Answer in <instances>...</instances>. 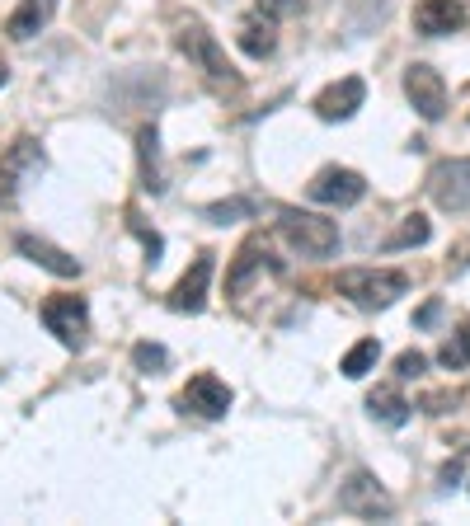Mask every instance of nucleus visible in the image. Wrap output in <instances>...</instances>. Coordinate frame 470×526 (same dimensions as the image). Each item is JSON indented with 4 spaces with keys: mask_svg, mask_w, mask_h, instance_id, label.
Here are the masks:
<instances>
[{
    "mask_svg": "<svg viewBox=\"0 0 470 526\" xmlns=\"http://www.w3.org/2000/svg\"><path fill=\"white\" fill-rule=\"evenodd\" d=\"M339 292L362 310H386L409 292V278L395 268H344L339 273Z\"/></svg>",
    "mask_w": 470,
    "mask_h": 526,
    "instance_id": "f257e3e1",
    "label": "nucleus"
},
{
    "mask_svg": "<svg viewBox=\"0 0 470 526\" xmlns=\"http://www.w3.org/2000/svg\"><path fill=\"white\" fill-rule=\"evenodd\" d=\"M179 52H184L188 62L198 66L207 80H217V85H235V66L226 62V52H221V43H217V33H207V24L203 19H188V24H179Z\"/></svg>",
    "mask_w": 470,
    "mask_h": 526,
    "instance_id": "f03ea898",
    "label": "nucleus"
},
{
    "mask_svg": "<svg viewBox=\"0 0 470 526\" xmlns=\"http://www.w3.org/2000/svg\"><path fill=\"white\" fill-rule=\"evenodd\" d=\"M278 231L282 240L297 249V254H306V259H329L334 249H339V226L325 217H315V212H282L278 217Z\"/></svg>",
    "mask_w": 470,
    "mask_h": 526,
    "instance_id": "7ed1b4c3",
    "label": "nucleus"
},
{
    "mask_svg": "<svg viewBox=\"0 0 470 526\" xmlns=\"http://www.w3.org/2000/svg\"><path fill=\"white\" fill-rule=\"evenodd\" d=\"M43 174V146L33 137H19L10 151L0 155V207H15L19 193Z\"/></svg>",
    "mask_w": 470,
    "mask_h": 526,
    "instance_id": "20e7f679",
    "label": "nucleus"
},
{
    "mask_svg": "<svg viewBox=\"0 0 470 526\" xmlns=\"http://www.w3.org/2000/svg\"><path fill=\"white\" fill-rule=\"evenodd\" d=\"M43 325H47V334H57L62 348L80 353L85 334H90V306H85V296H52V301H43Z\"/></svg>",
    "mask_w": 470,
    "mask_h": 526,
    "instance_id": "39448f33",
    "label": "nucleus"
},
{
    "mask_svg": "<svg viewBox=\"0 0 470 526\" xmlns=\"http://www.w3.org/2000/svg\"><path fill=\"white\" fill-rule=\"evenodd\" d=\"M428 198L442 212H470V155H452L428 170Z\"/></svg>",
    "mask_w": 470,
    "mask_h": 526,
    "instance_id": "423d86ee",
    "label": "nucleus"
},
{
    "mask_svg": "<svg viewBox=\"0 0 470 526\" xmlns=\"http://www.w3.org/2000/svg\"><path fill=\"white\" fill-rule=\"evenodd\" d=\"M339 508L348 512V517H367V522H376V517H391L395 503L391 494L381 489V480H376L372 470H353L344 480V489H339Z\"/></svg>",
    "mask_w": 470,
    "mask_h": 526,
    "instance_id": "0eeeda50",
    "label": "nucleus"
},
{
    "mask_svg": "<svg viewBox=\"0 0 470 526\" xmlns=\"http://www.w3.org/2000/svg\"><path fill=\"white\" fill-rule=\"evenodd\" d=\"M405 94H409V104H414V113H419L423 123H438L442 113H447V85H442V76L433 71V66H423V62L409 66Z\"/></svg>",
    "mask_w": 470,
    "mask_h": 526,
    "instance_id": "6e6552de",
    "label": "nucleus"
},
{
    "mask_svg": "<svg viewBox=\"0 0 470 526\" xmlns=\"http://www.w3.org/2000/svg\"><path fill=\"white\" fill-rule=\"evenodd\" d=\"M231 400L235 395H231V386H226L221 376L198 372L184 386V395H179V409H184V414H198V418H226Z\"/></svg>",
    "mask_w": 470,
    "mask_h": 526,
    "instance_id": "1a4fd4ad",
    "label": "nucleus"
},
{
    "mask_svg": "<svg viewBox=\"0 0 470 526\" xmlns=\"http://www.w3.org/2000/svg\"><path fill=\"white\" fill-rule=\"evenodd\" d=\"M311 198L325 202V207H353V202L367 198V179L358 170H344V165H325L311 179Z\"/></svg>",
    "mask_w": 470,
    "mask_h": 526,
    "instance_id": "9d476101",
    "label": "nucleus"
},
{
    "mask_svg": "<svg viewBox=\"0 0 470 526\" xmlns=\"http://www.w3.org/2000/svg\"><path fill=\"white\" fill-rule=\"evenodd\" d=\"M362 99H367V85H362V76H344L334 80V85H325V90L315 94V118L320 123H344V118H353V113L362 109Z\"/></svg>",
    "mask_w": 470,
    "mask_h": 526,
    "instance_id": "9b49d317",
    "label": "nucleus"
},
{
    "mask_svg": "<svg viewBox=\"0 0 470 526\" xmlns=\"http://www.w3.org/2000/svg\"><path fill=\"white\" fill-rule=\"evenodd\" d=\"M207 282H212V254H198L193 268H188L184 278L170 287V296H165L174 315H198V310L207 306Z\"/></svg>",
    "mask_w": 470,
    "mask_h": 526,
    "instance_id": "f8f14e48",
    "label": "nucleus"
},
{
    "mask_svg": "<svg viewBox=\"0 0 470 526\" xmlns=\"http://www.w3.org/2000/svg\"><path fill=\"white\" fill-rule=\"evenodd\" d=\"M466 24V0H419L414 5V29L423 38H447Z\"/></svg>",
    "mask_w": 470,
    "mask_h": 526,
    "instance_id": "ddd939ff",
    "label": "nucleus"
},
{
    "mask_svg": "<svg viewBox=\"0 0 470 526\" xmlns=\"http://www.w3.org/2000/svg\"><path fill=\"white\" fill-rule=\"evenodd\" d=\"M15 249L24 254V259L38 263V268H47L52 278H80V259H76V254H66V249L47 245V240H38V235H19Z\"/></svg>",
    "mask_w": 470,
    "mask_h": 526,
    "instance_id": "4468645a",
    "label": "nucleus"
},
{
    "mask_svg": "<svg viewBox=\"0 0 470 526\" xmlns=\"http://www.w3.org/2000/svg\"><path fill=\"white\" fill-rule=\"evenodd\" d=\"M235 43H240V52H245V57H254V62L273 57V47H278V19L264 15V10H259V15H250V19H240Z\"/></svg>",
    "mask_w": 470,
    "mask_h": 526,
    "instance_id": "2eb2a0df",
    "label": "nucleus"
},
{
    "mask_svg": "<svg viewBox=\"0 0 470 526\" xmlns=\"http://www.w3.org/2000/svg\"><path fill=\"white\" fill-rule=\"evenodd\" d=\"M52 15H57V0H19V10L10 15L5 33H10L15 43H24L33 33H43L47 24H52Z\"/></svg>",
    "mask_w": 470,
    "mask_h": 526,
    "instance_id": "dca6fc26",
    "label": "nucleus"
},
{
    "mask_svg": "<svg viewBox=\"0 0 470 526\" xmlns=\"http://www.w3.org/2000/svg\"><path fill=\"white\" fill-rule=\"evenodd\" d=\"M409 409H414V404H409L395 386H376L372 395H367V414H372L376 423H386V428H405Z\"/></svg>",
    "mask_w": 470,
    "mask_h": 526,
    "instance_id": "f3484780",
    "label": "nucleus"
},
{
    "mask_svg": "<svg viewBox=\"0 0 470 526\" xmlns=\"http://www.w3.org/2000/svg\"><path fill=\"white\" fill-rule=\"evenodd\" d=\"M264 245L259 240H250V245L240 249L231 259V273H226V296H245V287H250L254 278H259V268H264Z\"/></svg>",
    "mask_w": 470,
    "mask_h": 526,
    "instance_id": "a211bd4d",
    "label": "nucleus"
},
{
    "mask_svg": "<svg viewBox=\"0 0 470 526\" xmlns=\"http://www.w3.org/2000/svg\"><path fill=\"white\" fill-rule=\"evenodd\" d=\"M137 155H141V188L146 193H165V174H160V132L141 127L137 132Z\"/></svg>",
    "mask_w": 470,
    "mask_h": 526,
    "instance_id": "6ab92c4d",
    "label": "nucleus"
},
{
    "mask_svg": "<svg viewBox=\"0 0 470 526\" xmlns=\"http://www.w3.org/2000/svg\"><path fill=\"white\" fill-rule=\"evenodd\" d=\"M376 357H381V343H376V339H362V343H353V348L344 353L339 372H344L348 381H362V376L376 367Z\"/></svg>",
    "mask_w": 470,
    "mask_h": 526,
    "instance_id": "aec40b11",
    "label": "nucleus"
},
{
    "mask_svg": "<svg viewBox=\"0 0 470 526\" xmlns=\"http://www.w3.org/2000/svg\"><path fill=\"white\" fill-rule=\"evenodd\" d=\"M438 362L447 367V372H461V367H470V320L438 348Z\"/></svg>",
    "mask_w": 470,
    "mask_h": 526,
    "instance_id": "412c9836",
    "label": "nucleus"
},
{
    "mask_svg": "<svg viewBox=\"0 0 470 526\" xmlns=\"http://www.w3.org/2000/svg\"><path fill=\"white\" fill-rule=\"evenodd\" d=\"M127 231L141 240V249H146V263H160V254H165V240H160V235L151 231V226H146L137 212H127Z\"/></svg>",
    "mask_w": 470,
    "mask_h": 526,
    "instance_id": "4be33fe9",
    "label": "nucleus"
},
{
    "mask_svg": "<svg viewBox=\"0 0 470 526\" xmlns=\"http://www.w3.org/2000/svg\"><path fill=\"white\" fill-rule=\"evenodd\" d=\"M250 212H254V202H245V198H231V202H207V207H203V217H207V221H221V226H226V221L250 217Z\"/></svg>",
    "mask_w": 470,
    "mask_h": 526,
    "instance_id": "5701e85b",
    "label": "nucleus"
},
{
    "mask_svg": "<svg viewBox=\"0 0 470 526\" xmlns=\"http://www.w3.org/2000/svg\"><path fill=\"white\" fill-rule=\"evenodd\" d=\"M428 221L419 217V212H414V217H405V226H400V231H395V240H391V249H409V245H423V240H428Z\"/></svg>",
    "mask_w": 470,
    "mask_h": 526,
    "instance_id": "b1692460",
    "label": "nucleus"
},
{
    "mask_svg": "<svg viewBox=\"0 0 470 526\" xmlns=\"http://www.w3.org/2000/svg\"><path fill=\"white\" fill-rule=\"evenodd\" d=\"M132 362H137V372H160V367L170 362V353H165L160 343H137V348H132Z\"/></svg>",
    "mask_w": 470,
    "mask_h": 526,
    "instance_id": "393cba45",
    "label": "nucleus"
},
{
    "mask_svg": "<svg viewBox=\"0 0 470 526\" xmlns=\"http://www.w3.org/2000/svg\"><path fill=\"white\" fill-rule=\"evenodd\" d=\"M423 367H428V357H423L419 348H409V353H400V357H395V376H405V381L423 376Z\"/></svg>",
    "mask_w": 470,
    "mask_h": 526,
    "instance_id": "a878e982",
    "label": "nucleus"
},
{
    "mask_svg": "<svg viewBox=\"0 0 470 526\" xmlns=\"http://www.w3.org/2000/svg\"><path fill=\"white\" fill-rule=\"evenodd\" d=\"M259 10L273 19H297L306 10V0H259Z\"/></svg>",
    "mask_w": 470,
    "mask_h": 526,
    "instance_id": "bb28decb",
    "label": "nucleus"
},
{
    "mask_svg": "<svg viewBox=\"0 0 470 526\" xmlns=\"http://www.w3.org/2000/svg\"><path fill=\"white\" fill-rule=\"evenodd\" d=\"M447 404H456V395H428L423 409H428V414H447Z\"/></svg>",
    "mask_w": 470,
    "mask_h": 526,
    "instance_id": "cd10ccee",
    "label": "nucleus"
},
{
    "mask_svg": "<svg viewBox=\"0 0 470 526\" xmlns=\"http://www.w3.org/2000/svg\"><path fill=\"white\" fill-rule=\"evenodd\" d=\"M456 480H461V461H447V465H442V484H447V489H452Z\"/></svg>",
    "mask_w": 470,
    "mask_h": 526,
    "instance_id": "c85d7f7f",
    "label": "nucleus"
},
{
    "mask_svg": "<svg viewBox=\"0 0 470 526\" xmlns=\"http://www.w3.org/2000/svg\"><path fill=\"white\" fill-rule=\"evenodd\" d=\"M438 310H442V306H438V301H428V306H423V310H419V325H433V320H438Z\"/></svg>",
    "mask_w": 470,
    "mask_h": 526,
    "instance_id": "c756f323",
    "label": "nucleus"
},
{
    "mask_svg": "<svg viewBox=\"0 0 470 526\" xmlns=\"http://www.w3.org/2000/svg\"><path fill=\"white\" fill-rule=\"evenodd\" d=\"M0 85H5V71H0Z\"/></svg>",
    "mask_w": 470,
    "mask_h": 526,
    "instance_id": "7c9ffc66",
    "label": "nucleus"
}]
</instances>
